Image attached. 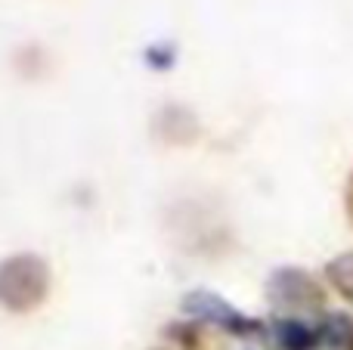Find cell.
Returning a JSON list of instances; mask_svg holds the SVG:
<instances>
[{"instance_id":"1","label":"cell","mask_w":353,"mask_h":350,"mask_svg":"<svg viewBox=\"0 0 353 350\" xmlns=\"http://www.w3.org/2000/svg\"><path fill=\"white\" fill-rule=\"evenodd\" d=\"M50 270L34 254H16L0 264V304L12 313H28L47 298Z\"/></svg>"},{"instance_id":"2","label":"cell","mask_w":353,"mask_h":350,"mask_svg":"<svg viewBox=\"0 0 353 350\" xmlns=\"http://www.w3.org/2000/svg\"><path fill=\"white\" fill-rule=\"evenodd\" d=\"M267 301L285 316H307L323 313L325 289L316 282V276L301 267H279L267 279Z\"/></svg>"},{"instance_id":"3","label":"cell","mask_w":353,"mask_h":350,"mask_svg":"<svg viewBox=\"0 0 353 350\" xmlns=\"http://www.w3.org/2000/svg\"><path fill=\"white\" fill-rule=\"evenodd\" d=\"M183 310H186L192 320L205 322L211 329H220V332H230L236 338H263V329L267 322L254 320V316L239 313L232 304H226L220 295L214 291H189L183 298Z\"/></svg>"},{"instance_id":"4","label":"cell","mask_w":353,"mask_h":350,"mask_svg":"<svg viewBox=\"0 0 353 350\" xmlns=\"http://www.w3.org/2000/svg\"><path fill=\"white\" fill-rule=\"evenodd\" d=\"M270 350H319L316 322H307L301 316H276L267 322L263 338Z\"/></svg>"},{"instance_id":"5","label":"cell","mask_w":353,"mask_h":350,"mask_svg":"<svg viewBox=\"0 0 353 350\" xmlns=\"http://www.w3.org/2000/svg\"><path fill=\"white\" fill-rule=\"evenodd\" d=\"M165 338L174 341L180 350H226L223 341H217L211 326L199 320H186V322H174L165 329Z\"/></svg>"},{"instance_id":"6","label":"cell","mask_w":353,"mask_h":350,"mask_svg":"<svg viewBox=\"0 0 353 350\" xmlns=\"http://www.w3.org/2000/svg\"><path fill=\"white\" fill-rule=\"evenodd\" d=\"M319 350H350L353 344V316L350 313H323L316 320Z\"/></svg>"},{"instance_id":"7","label":"cell","mask_w":353,"mask_h":350,"mask_svg":"<svg viewBox=\"0 0 353 350\" xmlns=\"http://www.w3.org/2000/svg\"><path fill=\"white\" fill-rule=\"evenodd\" d=\"M325 279L332 282V289L344 298L347 304H353V251H344L338 258H332L325 264Z\"/></svg>"},{"instance_id":"8","label":"cell","mask_w":353,"mask_h":350,"mask_svg":"<svg viewBox=\"0 0 353 350\" xmlns=\"http://www.w3.org/2000/svg\"><path fill=\"white\" fill-rule=\"evenodd\" d=\"M344 205H347V217L353 223V174H350V183H347V196H344Z\"/></svg>"},{"instance_id":"9","label":"cell","mask_w":353,"mask_h":350,"mask_svg":"<svg viewBox=\"0 0 353 350\" xmlns=\"http://www.w3.org/2000/svg\"><path fill=\"white\" fill-rule=\"evenodd\" d=\"M350 350H353V344H350Z\"/></svg>"}]
</instances>
